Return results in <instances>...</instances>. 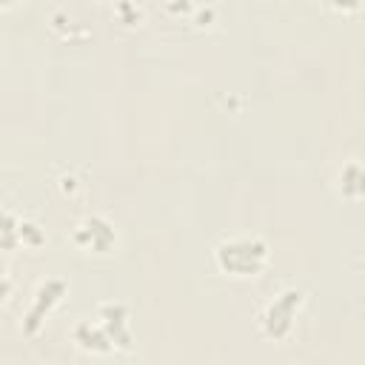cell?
Masks as SVG:
<instances>
[{
	"instance_id": "obj_8",
	"label": "cell",
	"mask_w": 365,
	"mask_h": 365,
	"mask_svg": "<svg viewBox=\"0 0 365 365\" xmlns=\"http://www.w3.org/2000/svg\"><path fill=\"white\" fill-rule=\"evenodd\" d=\"M359 180H362L359 165H356V163H348V165L342 168V194H348V197H359V191H362Z\"/></svg>"
},
{
	"instance_id": "obj_9",
	"label": "cell",
	"mask_w": 365,
	"mask_h": 365,
	"mask_svg": "<svg viewBox=\"0 0 365 365\" xmlns=\"http://www.w3.org/2000/svg\"><path fill=\"white\" fill-rule=\"evenodd\" d=\"M43 240H46V237H43V231H40L34 222H26V220L20 222V242H23V245H29V248H37Z\"/></svg>"
},
{
	"instance_id": "obj_3",
	"label": "cell",
	"mask_w": 365,
	"mask_h": 365,
	"mask_svg": "<svg viewBox=\"0 0 365 365\" xmlns=\"http://www.w3.org/2000/svg\"><path fill=\"white\" fill-rule=\"evenodd\" d=\"M117 234H114V225L106 220V217H86L77 228H74V242L86 251H108L114 245Z\"/></svg>"
},
{
	"instance_id": "obj_4",
	"label": "cell",
	"mask_w": 365,
	"mask_h": 365,
	"mask_svg": "<svg viewBox=\"0 0 365 365\" xmlns=\"http://www.w3.org/2000/svg\"><path fill=\"white\" fill-rule=\"evenodd\" d=\"M63 291H66V282H63V279H48V282H43V285L37 288L34 302H31V308H29V314H26V322H23V331H26L29 336L37 334V328H40L43 319H46V314L60 302V294H63Z\"/></svg>"
},
{
	"instance_id": "obj_1",
	"label": "cell",
	"mask_w": 365,
	"mask_h": 365,
	"mask_svg": "<svg viewBox=\"0 0 365 365\" xmlns=\"http://www.w3.org/2000/svg\"><path fill=\"white\" fill-rule=\"evenodd\" d=\"M214 259H217L220 271H225L231 277H254L268 262V245L259 237L225 240V242L217 245Z\"/></svg>"
},
{
	"instance_id": "obj_2",
	"label": "cell",
	"mask_w": 365,
	"mask_h": 365,
	"mask_svg": "<svg viewBox=\"0 0 365 365\" xmlns=\"http://www.w3.org/2000/svg\"><path fill=\"white\" fill-rule=\"evenodd\" d=\"M302 302V291L299 288H285L259 317L262 322V331L274 339H285L291 334V325H294V314Z\"/></svg>"
},
{
	"instance_id": "obj_6",
	"label": "cell",
	"mask_w": 365,
	"mask_h": 365,
	"mask_svg": "<svg viewBox=\"0 0 365 365\" xmlns=\"http://www.w3.org/2000/svg\"><path fill=\"white\" fill-rule=\"evenodd\" d=\"M74 339L83 351H91V354H108L114 345L108 339V334L100 328V322H91V319H83L77 328H74Z\"/></svg>"
},
{
	"instance_id": "obj_10",
	"label": "cell",
	"mask_w": 365,
	"mask_h": 365,
	"mask_svg": "<svg viewBox=\"0 0 365 365\" xmlns=\"http://www.w3.org/2000/svg\"><path fill=\"white\" fill-rule=\"evenodd\" d=\"M117 11H120V14H125V23H137V20H140V9H137V6H131V3H120V6H117Z\"/></svg>"
},
{
	"instance_id": "obj_7",
	"label": "cell",
	"mask_w": 365,
	"mask_h": 365,
	"mask_svg": "<svg viewBox=\"0 0 365 365\" xmlns=\"http://www.w3.org/2000/svg\"><path fill=\"white\" fill-rule=\"evenodd\" d=\"M20 245V220L11 211H0V248L11 251Z\"/></svg>"
},
{
	"instance_id": "obj_11",
	"label": "cell",
	"mask_w": 365,
	"mask_h": 365,
	"mask_svg": "<svg viewBox=\"0 0 365 365\" xmlns=\"http://www.w3.org/2000/svg\"><path fill=\"white\" fill-rule=\"evenodd\" d=\"M9 291H11V279L6 277V268H3V262H0V302H6Z\"/></svg>"
},
{
	"instance_id": "obj_5",
	"label": "cell",
	"mask_w": 365,
	"mask_h": 365,
	"mask_svg": "<svg viewBox=\"0 0 365 365\" xmlns=\"http://www.w3.org/2000/svg\"><path fill=\"white\" fill-rule=\"evenodd\" d=\"M97 319H100V328L108 334L111 345H117V348H123V351L131 348V336H128V331H125V319H128L125 305H120V302H103V305L97 308Z\"/></svg>"
}]
</instances>
